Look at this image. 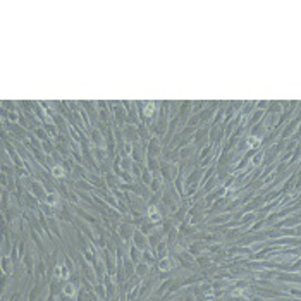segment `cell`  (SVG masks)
<instances>
[{
  "instance_id": "cell-1",
  "label": "cell",
  "mask_w": 301,
  "mask_h": 301,
  "mask_svg": "<svg viewBox=\"0 0 301 301\" xmlns=\"http://www.w3.org/2000/svg\"><path fill=\"white\" fill-rule=\"evenodd\" d=\"M55 277L60 280H67L69 279V268H67L66 263H59L55 267Z\"/></svg>"
},
{
  "instance_id": "cell-2",
  "label": "cell",
  "mask_w": 301,
  "mask_h": 301,
  "mask_svg": "<svg viewBox=\"0 0 301 301\" xmlns=\"http://www.w3.org/2000/svg\"><path fill=\"white\" fill-rule=\"evenodd\" d=\"M62 291H64V294H66V296H74V294H76V287L72 286V284H66Z\"/></svg>"
},
{
  "instance_id": "cell-3",
  "label": "cell",
  "mask_w": 301,
  "mask_h": 301,
  "mask_svg": "<svg viewBox=\"0 0 301 301\" xmlns=\"http://www.w3.org/2000/svg\"><path fill=\"white\" fill-rule=\"evenodd\" d=\"M148 215H152V220H153V222H157V220L160 219V213L157 212V208H155V207L148 208Z\"/></svg>"
},
{
  "instance_id": "cell-4",
  "label": "cell",
  "mask_w": 301,
  "mask_h": 301,
  "mask_svg": "<svg viewBox=\"0 0 301 301\" xmlns=\"http://www.w3.org/2000/svg\"><path fill=\"white\" fill-rule=\"evenodd\" d=\"M52 172L57 176V177H62V176H64V169H62V167H59V165H57V167H53V169H52Z\"/></svg>"
},
{
  "instance_id": "cell-5",
  "label": "cell",
  "mask_w": 301,
  "mask_h": 301,
  "mask_svg": "<svg viewBox=\"0 0 301 301\" xmlns=\"http://www.w3.org/2000/svg\"><path fill=\"white\" fill-rule=\"evenodd\" d=\"M57 200H59V196H57V194H48V201H50V203H52V201L55 203Z\"/></svg>"
},
{
  "instance_id": "cell-6",
  "label": "cell",
  "mask_w": 301,
  "mask_h": 301,
  "mask_svg": "<svg viewBox=\"0 0 301 301\" xmlns=\"http://www.w3.org/2000/svg\"><path fill=\"white\" fill-rule=\"evenodd\" d=\"M145 112H146V115H152V114H153V105H148Z\"/></svg>"
}]
</instances>
